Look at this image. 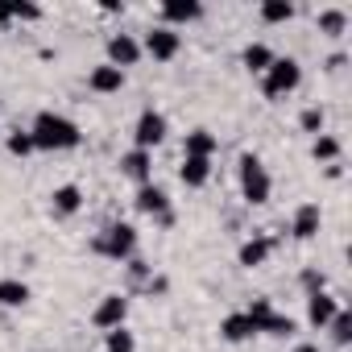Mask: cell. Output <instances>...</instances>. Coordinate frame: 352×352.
I'll use <instances>...</instances> for the list:
<instances>
[{"instance_id": "2e32d148", "label": "cell", "mask_w": 352, "mask_h": 352, "mask_svg": "<svg viewBox=\"0 0 352 352\" xmlns=\"http://www.w3.org/2000/svg\"><path fill=\"white\" fill-rule=\"evenodd\" d=\"M216 149H220V137L212 129H191L187 133V145H183L187 157H216Z\"/></svg>"}, {"instance_id": "30bf717a", "label": "cell", "mask_w": 352, "mask_h": 352, "mask_svg": "<svg viewBox=\"0 0 352 352\" xmlns=\"http://www.w3.org/2000/svg\"><path fill=\"white\" fill-rule=\"evenodd\" d=\"M336 315H340V298H336V294H327V290L307 294V323H311V327H319V331H323Z\"/></svg>"}, {"instance_id": "484cf974", "label": "cell", "mask_w": 352, "mask_h": 352, "mask_svg": "<svg viewBox=\"0 0 352 352\" xmlns=\"http://www.w3.org/2000/svg\"><path fill=\"white\" fill-rule=\"evenodd\" d=\"M327 327H331V340H336V344H340V348H344V344H348V340H352V315H348V311H344V307H340V315H336V319H331V323H327Z\"/></svg>"}, {"instance_id": "4dcf8cb0", "label": "cell", "mask_w": 352, "mask_h": 352, "mask_svg": "<svg viewBox=\"0 0 352 352\" xmlns=\"http://www.w3.org/2000/svg\"><path fill=\"white\" fill-rule=\"evenodd\" d=\"M9 21H13V9H9V5H0V30H5Z\"/></svg>"}, {"instance_id": "4316f807", "label": "cell", "mask_w": 352, "mask_h": 352, "mask_svg": "<svg viewBox=\"0 0 352 352\" xmlns=\"http://www.w3.org/2000/svg\"><path fill=\"white\" fill-rule=\"evenodd\" d=\"M9 153H13V157H30V153H34V137H30V129L9 133Z\"/></svg>"}, {"instance_id": "ba28073f", "label": "cell", "mask_w": 352, "mask_h": 352, "mask_svg": "<svg viewBox=\"0 0 352 352\" xmlns=\"http://www.w3.org/2000/svg\"><path fill=\"white\" fill-rule=\"evenodd\" d=\"M124 319H129V298H124V294H104V298L96 302V311H91V323L104 327V331L124 327Z\"/></svg>"}, {"instance_id": "7c38bea8", "label": "cell", "mask_w": 352, "mask_h": 352, "mask_svg": "<svg viewBox=\"0 0 352 352\" xmlns=\"http://www.w3.org/2000/svg\"><path fill=\"white\" fill-rule=\"evenodd\" d=\"M87 87H91L96 96H116V91L124 87V71H116L112 63H100V67L87 75Z\"/></svg>"}, {"instance_id": "f546056e", "label": "cell", "mask_w": 352, "mask_h": 352, "mask_svg": "<svg viewBox=\"0 0 352 352\" xmlns=\"http://www.w3.org/2000/svg\"><path fill=\"white\" fill-rule=\"evenodd\" d=\"M298 282H302V290H307V294H319V290L327 286V278H323L319 270H302V278H298Z\"/></svg>"}, {"instance_id": "603a6c76", "label": "cell", "mask_w": 352, "mask_h": 352, "mask_svg": "<svg viewBox=\"0 0 352 352\" xmlns=\"http://www.w3.org/2000/svg\"><path fill=\"white\" fill-rule=\"evenodd\" d=\"M294 17V5L290 0H270V5H261V21L265 25H282V21H290Z\"/></svg>"}, {"instance_id": "8992f818", "label": "cell", "mask_w": 352, "mask_h": 352, "mask_svg": "<svg viewBox=\"0 0 352 352\" xmlns=\"http://www.w3.org/2000/svg\"><path fill=\"white\" fill-rule=\"evenodd\" d=\"M166 133H170V120H166V112H157V108H145V112L137 116V124H133L137 149H149V153H153V145L166 141Z\"/></svg>"}, {"instance_id": "9a60e30c", "label": "cell", "mask_w": 352, "mask_h": 352, "mask_svg": "<svg viewBox=\"0 0 352 352\" xmlns=\"http://www.w3.org/2000/svg\"><path fill=\"white\" fill-rule=\"evenodd\" d=\"M79 208H83V191H79L75 183H63V187H54V195H50V212H54L58 220L75 216Z\"/></svg>"}, {"instance_id": "f1b7e54d", "label": "cell", "mask_w": 352, "mask_h": 352, "mask_svg": "<svg viewBox=\"0 0 352 352\" xmlns=\"http://www.w3.org/2000/svg\"><path fill=\"white\" fill-rule=\"evenodd\" d=\"M129 278H133V286H141V290L153 282V278H149V265H145L141 257H129Z\"/></svg>"}, {"instance_id": "3957f363", "label": "cell", "mask_w": 352, "mask_h": 352, "mask_svg": "<svg viewBox=\"0 0 352 352\" xmlns=\"http://www.w3.org/2000/svg\"><path fill=\"white\" fill-rule=\"evenodd\" d=\"M91 249H96L100 257H108V261H129V257L137 253V228L124 224V220H112V224H104V228L96 232Z\"/></svg>"}, {"instance_id": "7a4b0ae2", "label": "cell", "mask_w": 352, "mask_h": 352, "mask_svg": "<svg viewBox=\"0 0 352 352\" xmlns=\"http://www.w3.org/2000/svg\"><path fill=\"white\" fill-rule=\"evenodd\" d=\"M236 179H241V195H245V204H249V208L270 204L274 183H270V170L261 166V157H257V153H241V162H236Z\"/></svg>"}, {"instance_id": "d4e9b609", "label": "cell", "mask_w": 352, "mask_h": 352, "mask_svg": "<svg viewBox=\"0 0 352 352\" xmlns=\"http://www.w3.org/2000/svg\"><path fill=\"white\" fill-rule=\"evenodd\" d=\"M323 108L319 104H311V108H302V116H298V124H302V133H311V137H319L323 133Z\"/></svg>"}, {"instance_id": "e0dca14e", "label": "cell", "mask_w": 352, "mask_h": 352, "mask_svg": "<svg viewBox=\"0 0 352 352\" xmlns=\"http://www.w3.org/2000/svg\"><path fill=\"white\" fill-rule=\"evenodd\" d=\"M220 336H224L228 344H245V340H253V336H257V327H253V319H249L245 311H232V315L220 323Z\"/></svg>"}, {"instance_id": "5bb4252c", "label": "cell", "mask_w": 352, "mask_h": 352, "mask_svg": "<svg viewBox=\"0 0 352 352\" xmlns=\"http://www.w3.org/2000/svg\"><path fill=\"white\" fill-rule=\"evenodd\" d=\"M270 253H274V241L257 232V236H249V241L236 249V261H241L245 270H257V265H265V261H270Z\"/></svg>"}, {"instance_id": "83f0119b", "label": "cell", "mask_w": 352, "mask_h": 352, "mask_svg": "<svg viewBox=\"0 0 352 352\" xmlns=\"http://www.w3.org/2000/svg\"><path fill=\"white\" fill-rule=\"evenodd\" d=\"M108 352H137V340H133V331H124V327H116V331H108V344H104Z\"/></svg>"}, {"instance_id": "1f68e13d", "label": "cell", "mask_w": 352, "mask_h": 352, "mask_svg": "<svg viewBox=\"0 0 352 352\" xmlns=\"http://www.w3.org/2000/svg\"><path fill=\"white\" fill-rule=\"evenodd\" d=\"M294 352H319V344H298Z\"/></svg>"}, {"instance_id": "44dd1931", "label": "cell", "mask_w": 352, "mask_h": 352, "mask_svg": "<svg viewBox=\"0 0 352 352\" xmlns=\"http://www.w3.org/2000/svg\"><path fill=\"white\" fill-rule=\"evenodd\" d=\"M274 58H278V54H274L265 42H249V46H245V54H241L245 71H253V75H265V67H270Z\"/></svg>"}, {"instance_id": "6da1fadb", "label": "cell", "mask_w": 352, "mask_h": 352, "mask_svg": "<svg viewBox=\"0 0 352 352\" xmlns=\"http://www.w3.org/2000/svg\"><path fill=\"white\" fill-rule=\"evenodd\" d=\"M30 137H34V149H46V153H58V149H75L83 141L79 124L54 108H42L30 124Z\"/></svg>"}, {"instance_id": "277c9868", "label": "cell", "mask_w": 352, "mask_h": 352, "mask_svg": "<svg viewBox=\"0 0 352 352\" xmlns=\"http://www.w3.org/2000/svg\"><path fill=\"white\" fill-rule=\"evenodd\" d=\"M298 83H302V67H298V58H274V63L265 67V75H261V91H265L270 100L290 96Z\"/></svg>"}, {"instance_id": "cb8c5ba5", "label": "cell", "mask_w": 352, "mask_h": 352, "mask_svg": "<svg viewBox=\"0 0 352 352\" xmlns=\"http://www.w3.org/2000/svg\"><path fill=\"white\" fill-rule=\"evenodd\" d=\"M311 153H315V162H336V157H340V141H336L331 133H319L315 145H311Z\"/></svg>"}, {"instance_id": "d6986e66", "label": "cell", "mask_w": 352, "mask_h": 352, "mask_svg": "<svg viewBox=\"0 0 352 352\" xmlns=\"http://www.w3.org/2000/svg\"><path fill=\"white\" fill-rule=\"evenodd\" d=\"M179 179H183L187 187H208V179H212V157H187V153H183Z\"/></svg>"}, {"instance_id": "8fae6325", "label": "cell", "mask_w": 352, "mask_h": 352, "mask_svg": "<svg viewBox=\"0 0 352 352\" xmlns=\"http://www.w3.org/2000/svg\"><path fill=\"white\" fill-rule=\"evenodd\" d=\"M137 58H141V42H137L133 34H112V38H108V63H112L116 71L133 67Z\"/></svg>"}, {"instance_id": "4fadbf2b", "label": "cell", "mask_w": 352, "mask_h": 352, "mask_svg": "<svg viewBox=\"0 0 352 352\" xmlns=\"http://www.w3.org/2000/svg\"><path fill=\"white\" fill-rule=\"evenodd\" d=\"M319 204H302V208H294V216H290V236L294 241H311L315 232H319Z\"/></svg>"}, {"instance_id": "5b68a950", "label": "cell", "mask_w": 352, "mask_h": 352, "mask_svg": "<svg viewBox=\"0 0 352 352\" xmlns=\"http://www.w3.org/2000/svg\"><path fill=\"white\" fill-rule=\"evenodd\" d=\"M179 50H183V34L170 30V25H153V30L145 34V42H141V54H149V58H157V63L179 58Z\"/></svg>"}, {"instance_id": "ffe728a7", "label": "cell", "mask_w": 352, "mask_h": 352, "mask_svg": "<svg viewBox=\"0 0 352 352\" xmlns=\"http://www.w3.org/2000/svg\"><path fill=\"white\" fill-rule=\"evenodd\" d=\"M25 302H30V282H21V278H0V307L17 311Z\"/></svg>"}, {"instance_id": "7402d4cb", "label": "cell", "mask_w": 352, "mask_h": 352, "mask_svg": "<svg viewBox=\"0 0 352 352\" xmlns=\"http://www.w3.org/2000/svg\"><path fill=\"white\" fill-rule=\"evenodd\" d=\"M344 30H348V13H344V9H323V13H319V34L340 38Z\"/></svg>"}, {"instance_id": "9c48e42d", "label": "cell", "mask_w": 352, "mask_h": 352, "mask_svg": "<svg viewBox=\"0 0 352 352\" xmlns=\"http://www.w3.org/2000/svg\"><path fill=\"white\" fill-rule=\"evenodd\" d=\"M120 174L124 179H133L137 187H145V183H153V153L149 149H129V153H120Z\"/></svg>"}, {"instance_id": "52a82bcc", "label": "cell", "mask_w": 352, "mask_h": 352, "mask_svg": "<svg viewBox=\"0 0 352 352\" xmlns=\"http://www.w3.org/2000/svg\"><path fill=\"white\" fill-rule=\"evenodd\" d=\"M133 204H137V212H141V216H149V220H157V224H174V212H170V195H166L157 183H145V187H137Z\"/></svg>"}, {"instance_id": "ac0fdd59", "label": "cell", "mask_w": 352, "mask_h": 352, "mask_svg": "<svg viewBox=\"0 0 352 352\" xmlns=\"http://www.w3.org/2000/svg\"><path fill=\"white\" fill-rule=\"evenodd\" d=\"M195 17H204V5H195V0H170V5H162V25H187V21H195Z\"/></svg>"}]
</instances>
